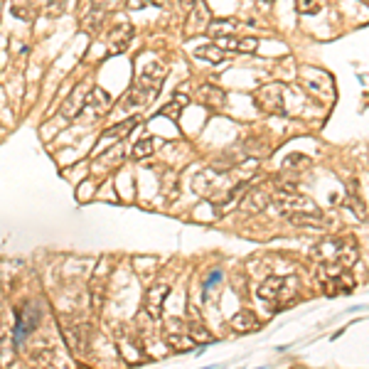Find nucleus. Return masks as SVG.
Here are the masks:
<instances>
[{
  "label": "nucleus",
  "mask_w": 369,
  "mask_h": 369,
  "mask_svg": "<svg viewBox=\"0 0 369 369\" xmlns=\"http://www.w3.org/2000/svg\"><path fill=\"white\" fill-rule=\"evenodd\" d=\"M357 182H347V199H345V204H347L349 209H352L354 214H357L359 219H364L367 217V207H364V202H362V197H359V193H357V188H354Z\"/></svg>",
  "instance_id": "17"
},
{
  "label": "nucleus",
  "mask_w": 369,
  "mask_h": 369,
  "mask_svg": "<svg viewBox=\"0 0 369 369\" xmlns=\"http://www.w3.org/2000/svg\"><path fill=\"white\" fill-rule=\"evenodd\" d=\"M234 30H236V22L229 20V17H224V20L222 17H219V20H212L207 27V32L214 37V40H219V37H229Z\"/></svg>",
  "instance_id": "19"
},
{
  "label": "nucleus",
  "mask_w": 369,
  "mask_h": 369,
  "mask_svg": "<svg viewBox=\"0 0 369 369\" xmlns=\"http://www.w3.org/2000/svg\"><path fill=\"white\" fill-rule=\"evenodd\" d=\"M312 254L317 256V261H338L345 269H352L359 259V249L352 236H330V239L320 241Z\"/></svg>",
  "instance_id": "1"
},
{
  "label": "nucleus",
  "mask_w": 369,
  "mask_h": 369,
  "mask_svg": "<svg viewBox=\"0 0 369 369\" xmlns=\"http://www.w3.org/2000/svg\"><path fill=\"white\" fill-rule=\"evenodd\" d=\"M165 342H167V347H170L172 352H190V349L197 345L188 333H180V330H175V333H167Z\"/></svg>",
  "instance_id": "13"
},
{
  "label": "nucleus",
  "mask_w": 369,
  "mask_h": 369,
  "mask_svg": "<svg viewBox=\"0 0 369 369\" xmlns=\"http://www.w3.org/2000/svg\"><path fill=\"white\" fill-rule=\"evenodd\" d=\"M256 47H259V40H256V37H244V40H239V50H236V52L254 54Z\"/></svg>",
  "instance_id": "27"
},
{
  "label": "nucleus",
  "mask_w": 369,
  "mask_h": 369,
  "mask_svg": "<svg viewBox=\"0 0 369 369\" xmlns=\"http://www.w3.org/2000/svg\"><path fill=\"white\" fill-rule=\"evenodd\" d=\"M126 6H128V10H146L151 6V0H126Z\"/></svg>",
  "instance_id": "30"
},
{
  "label": "nucleus",
  "mask_w": 369,
  "mask_h": 369,
  "mask_svg": "<svg viewBox=\"0 0 369 369\" xmlns=\"http://www.w3.org/2000/svg\"><path fill=\"white\" fill-rule=\"evenodd\" d=\"M130 40H133V27L128 25V22H121V25H116L114 30L109 32V45H111V52L114 54H121L128 50Z\"/></svg>",
  "instance_id": "10"
},
{
  "label": "nucleus",
  "mask_w": 369,
  "mask_h": 369,
  "mask_svg": "<svg viewBox=\"0 0 369 369\" xmlns=\"http://www.w3.org/2000/svg\"><path fill=\"white\" fill-rule=\"evenodd\" d=\"M261 301L276 303V306H288L298 296V281L293 276H269L264 283L256 288Z\"/></svg>",
  "instance_id": "2"
},
{
  "label": "nucleus",
  "mask_w": 369,
  "mask_h": 369,
  "mask_svg": "<svg viewBox=\"0 0 369 369\" xmlns=\"http://www.w3.org/2000/svg\"><path fill=\"white\" fill-rule=\"evenodd\" d=\"M167 293H170V286L167 283H153L146 291V298H143V308L151 317H160L163 312V303H165Z\"/></svg>",
  "instance_id": "6"
},
{
  "label": "nucleus",
  "mask_w": 369,
  "mask_h": 369,
  "mask_svg": "<svg viewBox=\"0 0 369 369\" xmlns=\"http://www.w3.org/2000/svg\"><path fill=\"white\" fill-rule=\"evenodd\" d=\"M135 126H138V119H135V116H133V119H126L123 123H119V126H114V128L104 130V135H101V138H99V146H96V151H94V153H96V156L106 153V151H109V148H111V146H109L111 141L119 143L121 138H123V135H128L130 130L135 128Z\"/></svg>",
  "instance_id": "8"
},
{
  "label": "nucleus",
  "mask_w": 369,
  "mask_h": 369,
  "mask_svg": "<svg viewBox=\"0 0 369 369\" xmlns=\"http://www.w3.org/2000/svg\"><path fill=\"white\" fill-rule=\"evenodd\" d=\"M291 163H308V158L306 156H291V158H286V163H283V165L291 167ZM293 167H298V165H293Z\"/></svg>",
  "instance_id": "31"
},
{
  "label": "nucleus",
  "mask_w": 369,
  "mask_h": 369,
  "mask_svg": "<svg viewBox=\"0 0 369 369\" xmlns=\"http://www.w3.org/2000/svg\"><path fill=\"white\" fill-rule=\"evenodd\" d=\"M153 151H156V141H153V138H141V141L133 146V151H130V158H133V160H146V158L153 156Z\"/></svg>",
  "instance_id": "23"
},
{
  "label": "nucleus",
  "mask_w": 369,
  "mask_h": 369,
  "mask_svg": "<svg viewBox=\"0 0 369 369\" xmlns=\"http://www.w3.org/2000/svg\"><path fill=\"white\" fill-rule=\"evenodd\" d=\"M209 13L204 10L202 6H195L193 8V15H190V22H188V32L190 35H197V32H207L209 27Z\"/></svg>",
  "instance_id": "14"
},
{
  "label": "nucleus",
  "mask_w": 369,
  "mask_h": 369,
  "mask_svg": "<svg viewBox=\"0 0 369 369\" xmlns=\"http://www.w3.org/2000/svg\"><path fill=\"white\" fill-rule=\"evenodd\" d=\"M62 333H64V338H67V342H69V347L72 349H84V335H82V328H79V322L74 325V333H72V328H69V322H62Z\"/></svg>",
  "instance_id": "24"
},
{
  "label": "nucleus",
  "mask_w": 369,
  "mask_h": 369,
  "mask_svg": "<svg viewBox=\"0 0 369 369\" xmlns=\"http://www.w3.org/2000/svg\"><path fill=\"white\" fill-rule=\"evenodd\" d=\"M188 101L190 99L185 94H175V99L160 109V116H165V119H177V116L182 114V109H185V104H188Z\"/></svg>",
  "instance_id": "21"
},
{
  "label": "nucleus",
  "mask_w": 369,
  "mask_h": 369,
  "mask_svg": "<svg viewBox=\"0 0 369 369\" xmlns=\"http://www.w3.org/2000/svg\"><path fill=\"white\" fill-rule=\"evenodd\" d=\"M84 109H86L89 114H94V116H104L106 111L111 109V96L99 86L89 89L86 94H84Z\"/></svg>",
  "instance_id": "9"
},
{
  "label": "nucleus",
  "mask_w": 369,
  "mask_h": 369,
  "mask_svg": "<svg viewBox=\"0 0 369 369\" xmlns=\"http://www.w3.org/2000/svg\"><path fill=\"white\" fill-rule=\"evenodd\" d=\"M182 8H188V10H193L195 6H197V0H180Z\"/></svg>",
  "instance_id": "33"
},
{
  "label": "nucleus",
  "mask_w": 369,
  "mask_h": 369,
  "mask_svg": "<svg viewBox=\"0 0 369 369\" xmlns=\"http://www.w3.org/2000/svg\"><path fill=\"white\" fill-rule=\"evenodd\" d=\"M232 328L236 330V333H251V330L259 328V322H256V315L251 310H239L234 317H232Z\"/></svg>",
  "instance_id": "15"
},
{
  "label": "nucleus",
  "mask_w": 369,
  "mask_h": 369,
  "mask_svg": "<svg viewBox=\"0 0 369 369\" xmlns=\"http://www.w3.org/2000/svg\"><path fill=\"white\" fill-rule=\"evenodd\" d=\"M261 3H273V0H261Z\"/></svg>",
  "instance_id": "34"
},
{
  "label": "nucleus",
  "mask_w": 369,
  "mask_h": 369,
  "mask_svg": "<svg viewBox=\"0 0 369 369\" xmlns=\"http://www.w3.org/2000/svg\"><path fill=\"white\" fill-rule=\"evenodd\" d=\"M288 222L293 224V227H315V229H322L325 227V217H322L320 212H317L315 207L312 209H301V212H291L286 214Z\"/></svg>",
  "instance_id": "11"
},
{
  "label": "nucleus",
  "mask_w": 369,
  "mask_h": 369,
  "mask_svg": "<svg viewBox=\"0 0 369 369\" xmlns=\"http://www.w3.org/2000/svg\"><path fill=\"white\" fill-rule=\"evenodd\" d=\"M195 57L204 59V62L219 64V62H224L227 52H224L222 47H217V45H199V47H195Z\"/></svg>",
  "instance_id": "16"
},
{
  "label": "nucleus",
  "mask_w": 369,
  "mask_h": 369,
  "mask_svg": "<svg viewBox=\"0 0 369 369\" xmlns=\"http://www.w3.org/2000/svg\"><path fill=\"white\" fill-rule=\"evenodd\" d=\"M197 101L202 106H207V109H224L227 106V91H224L222 86H217V84H202V86H197Z\"/></svg>",
  "instance_id": "7"
},
{
  "label": "nucleus",
  "mask_w": 369,
  "mask_h": 369,
  "mask_svg": "<svg viewBox=\"0 0 369 369\" xmlns=\"http://www.w3.org/2000/svg\"><path fill=\"white\" fill-rule=\"evenodd\" d=\"M104 20H106V8L91 6V10H89L86 17H84V30H86V32H99L101 25H104Z\"/></svg>",
  "instance_id": "18"
},
{
  "label": "nucleus",
  "mask_w": 369,
  "mask_h": 369,
  "mask_svg": "<svg viewBox=\"0 0 369 369\" xmlns=\"http://www.w3.org/2000/svg\"><path fill=\"white\" fill-rule=\"evenodd\" d=\"M219 278H222V271H214V273H212V276H209V278H207V286H204V288L214 286V283H217Z\"/></svg>",
  "instance_id": "32"
},
{
  "label": "nucleus",
  "mask_w": 369,
  "mask_h": 369,
  "mask_svg": "<svg viewBox=\"0 0 369 369\" xmlns=\"http://www.w3.org/2000/svg\"><path fill=\"white\" fill-rule=\"evenodd\" d=\"M273 190L276 185L271 182H261V185H249L244 199H241V209L249 214H259L273 202Z\"/></svg>",
  "instance_id": "4"
},
{
  "label": "nucleus",
  "mask_w": 369,
  "mask_h": 369,
  "mask_svg": "<svg viewBox=\"0 0 369 369\" xmlns=\"http://www.w3.org/2000/svg\"><path fill=\"white\" fill-rule=\"evenodd\" d=\"M254 101L261 111L271 116H286V99H283L281 84H266V86L256 89Z\"/></svg>",
  "instance_id": "3"
},
{
  "label": "nucleus",
  "mask_w": 369,
  "mask_h": 369,
  "mask_svg": "<svg viewBox=\"0 0 369 369\" xmlns=\"http://www.w3.org/2000/svg\"><path fill=\"white\" fill-rule=\"evenodd\" d=\"M217 47H222L224 52H229V50H232V52H234V50H239V40H236V37H219L217 40Z\"/></svg>",
  "instance_id": "29"
},
{
  "label": "nucleus",
  "mask_w": 369,
  "mask_h": 369,
  "mask_svg": "<svg viewBox=\"0 0 369 369\" xmlns=\"http://www.w3.org/2000/svg\"><path fill=\"white\" fill-rule=\"evenodd\" d=\"M296 8L301 15H315L322 8V0H296Z\"/></svg>",
  "instance_id": "25"
},
{
  "label": "nucleus",
  "mask_w": 369,
  "mask_h": 369,
  "mask_svg": "<svg viewBox=\"0 0 369 369\" xmlns=\"http://www.w3.org/2000/svg\"><path fill=\"white\" fill-rule=\"evenodd\" d=\"M188 335L195 340V342H202V345L214 342L212 335H209V330L204 328L202 322H197V320H190V322H188Z\"/></svg>",
  "instance_id": "22"
},
{
  "label": "nucleus",
  "mask_w": 369,
  "mask_h": 369,
  "mask_svg": "<svg viewBox=\"0 0 369 369\" xmlns=\"http://www.w3.org/2000/svg\"><path fill=\"white\" fill-rule=\"evenodd\" d=\"M37 328V310L32 306H25L20 310V317H17V328H15V340L17 345L22 342V338H25L27 333H32V330Z\"/></svg>",
  "instance_id": "12"
},
{
  "label": "nucleus",
  "mask_w": 369,
  "mask_h": 369,
  "mask_svg": "<svg viewBox=\"0 0 369 369\" xmlns=\"http://www.w3.org/2000/svg\"><path fill=\"white\" fill-rule=\"evenodd\" d=\"M317 281H320L322 293H325L328 298L347 296V293L354 291V278H352V273H349V269L340 271V273H335V276H325V278H317Z\"/></svg>",
  "instance_id": "5"
},
{
  "label": "nucleus",
  "mask_w": 369,
  "mask_h": 369,
  "mask_svg": "<svg viewBox=\"0 0 369 369\" xmlns=\"http://www.w3.org/2000/svg\"><path fill=\"white\" fill-rule=\"evenodd\" d=\"M64 6H67V0H47V15L59 17L64 13Z\"/></svg>",
  "instance_id": "28"
},
{
  "label": "nucleus",
  "mask_w": 369,
  "mask_h": 369,
  "mask_svg": "<svg viewBox=\"0 0 369 369\" xmlns=\"http://www.w3.org/2000/svg\"><path fill=\"white\" fill-rule=\"evenodd\" d=\"M146 101H151V96H148L141 86H133L128 94L123 96V104H121V106H123L126 111H130V109H138V106H143Z\"/></svg>",
  "instance_id": "20"
},
{
  "label": "nucleus",
  "mask_w": 369,
  "mask_h": 369,
  "mask_svg": "<svg viewBox=\"0 0 369 369\" xmlns=\"http://www.w3.org/2000/svg\"><path fill=\"white\" fill-rule=\"evenodd\" d=\"M13 15L20 17V20H32V15H35V8H32L27 0H22V3H15V6H13Z\"/></svg>",
  "instance_id": "26"
}]
</instances>
